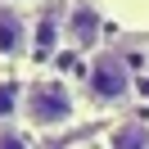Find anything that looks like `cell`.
Segmentation results:
<instances>
[{
	"label": "cell",
	"mask_w": 149,
	"mask_h": 149,
	"mask_svg": "<svg viewBox=\"0 0 149 149\" xmlns=\"http://www.w3.org/2000/svg\"><path fill=\"white\" fill-rule=\"evenodd\" d=\"M100 14L91 9V5H72L68 9V18H63V41L68 45H77V50H95V41H100Z\"/></svg>",
	"instance_id": "3"
},
{
	"label": "cell",
	"mask_w": 149,
	"mask_h": 149,
	"mask_svg": "<svg viewBox=\"0 0 149 149\" xmlns=\"http://www.w3.org/2000/svg\"><path fill=\"white\" fill-rule=\"evenodd\" d=\"M0 5H14V0H0Z\"/></svg>",
	"instance_id": "8"
},
{
	"label": "cell",
	"mask_w": 149,
	"mask_h": 149,
	"mask_svg": "<svg viewBox=\"0 0 149 149\" xmlns=\"http://www.w3.org/2000/svg\"><path fill=\"white\" fill-rule=\"evenodd\" d=\"M0 149H27V140L18 131H0Z\"/></svg>",
	"instance_id": "7"
},
{
	"label": "cell",
	"mask_w": 149,
	"mask_h": 149,
	"mask_svg": "<svg viewBox=\"0 0 149 149\" xmlns=\"http://www.w3.org/2000/svg\"><path fill=\"white\" fill-rule=\"evenodd\" d=\"M27 50V23L18 18V9L0 5V54L5 59H18Z\"/></svg>",
	"instance_id": "4"
},
{
	"label": "cell",
	"mask_w": 149,
	"mask_h": 149,
	"mask_svg": "<svg viewBox=\"0 0 149 149\" xmlns=\"http://www.w3.org/2000/svg\"><path fill=\"white\" fill-rule=\"evenodd\" d=\"M18 109H23V91H18L14 81H0V122L14 118Z\"/></svg>",
	"instance_id": "6"
},
{
	"label": "cell",
	"mask_w": 149,
	"mask_h": 149,
	"mask_svg": "<svg viewBox=\"0 0 149 149\" xmlns=\"http://www.w3.org/2000/svg\"><path fill=\"white\" fill-rule=\"evenodd\" d=\"M23 118L32 127H63V122H72V95H68V86L54 81V77L32 81L23 91Z\"/></svg>",
	"instance_id": "1"
},
{
	"label": "cell",
	"mask_w": 149,
	"mask_h": 149,
	"mask_svg": "<svg viewBox=\"0 0 149 149\" xmlns=\"http://www.w3.org/2000/svg\"><path fill=\"white\" fill-rule=\"evenodd\" d=\"M113 149H149V127L145 122H122L113 131Z\"/></svg>",
	"instance_id": "5"
},
{
	"label": "cell",
	"mask_w": 149,
	"mask_h": 149,
	"mask_svg": "<svg viewBox=\"0 0 149 149\" xmlns=\"http://www.w3.org/2000/svg\"><path fill=\"white\" fill-rule=\"evenodd\" d=\"M86 91H91L95 104H118L131 95V68L118 50H100L91 63V77H86Z\"/></svg>",
	"instance_id": "2"
}]
</instances>
